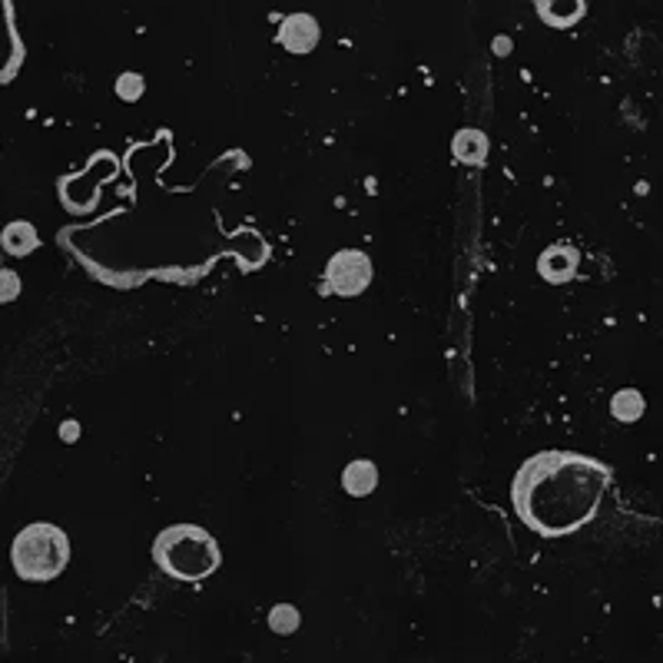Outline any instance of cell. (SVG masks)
<instances>
[{
    "label": "cell",
    "instance_id": "1",
    "mask_svg": "<svg viewBox=\"0 0 663 663\" xmlns=\"http://www.w3.org/2000/svg\"><path fill=\"white\" fill-rule=\"evenodd\" d=\"M123 166L133 180V206L113 209L93 222L64 226L57 233L80 269L110 289L130 292L150 279L193 286L220 259H235L243 273L262 269L273 249L252 226L226 229L220 199L235 169H249L243 150L209 163L196 186H166L159 173L173 166V136L130 143Z\"/></svg>",
    "mask_w": 663,
    "mask_h": 663
},
{
    "label": "cell",
    "instance_id": "2",
    "mask_svg": "<svg viewBox=\"0 0 663 663\" xmlns=\"http://www.w3.org/2000/svg\"><path fill=\"white\" fill-rule=\"evenodd\" d=\"M613 471L577 451H537L511 482L518 520L537 537H567L594 520Z\"/></svg>",
    "mask_w": 663,
    "mask_h": 663
},
{
    "label": "cell",
    "instance_id": "3",
    "mask_svg": "<svg viewBox=\"0 0 663 663\" xmlns=\"http://www.w3.org/2000/svg\"><path fill=\"white\" fill-rule=\"evenodd\" d=\"M153 560L163 574L182 584H199L220 571L222 551L199 524H169L153 541Z\"/></svg>",
    "mask_w": 663,
    "mask_h": 663
},
{
    "label": "cell",
    "instance_id": "4",
    "mask_svg": "<svg viewBox=\"0 0 663 663\" xmlns=\"http://www.w3.org/2000/svg\"><path fill=\"white\" fill-rule=\"evenodd\" d=\"M11 564L27 584H50L70 564V537L64 528L37 520L17 531L11 544Z\"/></svg>",
    "mask_w": 663,
    "mask_h": 663
},
{
    "label": "cell",
    "instance_id": "5",
    "mask_svg": "<svg viewBox=\"0 0 663 663\" xmlns=\"http://www.w3.org/2000/svg\"><path fill=\"white\" fill-rule=\"evenodd\" d=\"M119 173V159L110 153V150H100L93 153V159L80 173H70V176H60L57 180V196H60V206L73 216H87L100 206V196H104V186Z\"/></svg>",
    "mask_w": 663,
    "mask_h": 663
},
{
    "label": "cell",
    "instance_id": "6",
    "mask_svg": "<svg viewBox=\"0 0 663 663\" xmlns=\"http://www.w3.org/2000/svg\"><path fill=\"white\" fill-rule=\"evenodd\" d=\"M375 279V266L372 256L362 249H338L335 256L326 262L322 273V292L326 296H342V299H355Z\"/></svg>",
    "mask_w": 663,
    "mask_h": 663
},
{
    "label": "cell",
    "instance_id": "7",
    "mask_svg": "<svg viewBox=\"0 0 663 663\" xmlns=\"http://www.w3.org/2000/svg\"><path fill=\"white\" fill-rule=\"evenodd\" d=\"M24 40L17 30L11 0H0V87H7L24 66Z\"/></svg>",
    "mask_w": 663,
    "mask_h": 663
},
{
    "label": "cell",
    "instance_id": "8",
    "mask_svg": "<svg viewBox=\"0 0 663 663\" xmlns=\"http://www.w3.org/2000/svg\"><path fill=\"white\" fill-rule=\"evenodd\" d=\"M275 40H279V47L286 53H292V57H305V53H312L315 47H319L322 27H319V20H315L312 13H305V11L289 13V17L279 20Z\"/></svg>",
    "mask_w": 663,
    "mask_h": 663
},
{
    "label": "cell",
    "instance_id": "9",
    "mask_svg": "<svg viewBox=\"0 0 663 663\" xmlns=\"http://www.w3.org/2000/svg\"><path fill=\"white\" fill-rule=\"evenodd\" d=\"M577 266H581V252L567 243H558V246H547L541 256H537V273L544 282L551 286H564L577 275Z\"/></svg>",
    "mask_w": 663,
    "mask_h": 663
},
{
    "label": "cell",
    "instance_id": "10",
    "mask_svg": "<svg viewBox=\"0 0 663 663\" xmlns=\"http://www.w3.org/2000/svg\"><path fill=\"white\" fill-rule=\"evenodd\" d=\"M534 11L551 30H571L587 17V0H534Z\"/></svg>",
    "mask_w": 663,
    "mask_h": 663
},
{
    "label": "cell",
    "instance_id": "11",
    "mask_svg": "<svg viewBox=\"0 0 663 663\" xmlns=\"http://www.w3.org/2000/svg\"><path fill=\"white\" fill-rule=\"evenodd\" d=\"M0 249L13 256V259H27L30 252L40 249V233L34 222L27 220H11L4 229H0Z\"/></svg>",
    "mask_w": 663,
    "mask_h": 663
},
{
    "label": "cell",
    "instance_id": "12",
    "mask_svg": "<svg viewBox=\"0 0 663 663\" xmlns=\"http://www.w3.org/2000/svg\"><path fill=\"white\" fill-rule=\"evenodd\" d=\"M488 150H491V143H488V136L482 130L465 127V130H458L451 136V157L461 166H484L488 163Z\"/></svg>",
    "mask_w": 663,
    "mask_h": 663
},
{
    "label": "cell",
    "instance_id": "13",
    "mask_svg": "<svg viewBox=\"0 0 663 663\" xmlns=\"http://www.w3.org/2000/svg\"><path fill=\"white\" fill-rule=\"evenodd\" d=\"M342 488L351 497H368L378 488V465L368 458H355L342 471Z\"/></svg>",
    "mask_w": 663,
    "mask_h": 663
},
{
    "label": "cell",
    "instance_id": "14",
    "mask_svg": "<svg viewBox=\"0 0 663 663\" xmlns=\"http://www.w3.org/2000/svg\"><path fill=\"white\" fill-rule=\"evenodd\" d=\"M644 412H647V402H644V395L637 389H621L611 398V418L621 421V425H637Z\"/></svg>",
    "mask_w": 663,
    "mask_h": 663
},
{
    "label": "cell",
    "instance_id": "15",
    "mask_svg": "<svg viewBox=\"0 0 663 663\" xmlns=\"http://www.w3.org/2000/svg\"><path fill=\"white\" fill-rule=\"evenodd\" d=\"M302 624V613L296 604H275L273 611H269V617H266V627L273 630L275 637H292L296 630H299Z\"/></svg>",
    "mask_w": 663,
    "mask_h": 663
},
{
    "label": "cell",
    "instance_id": "16",
    "mask_svg": "<svg viewBox=\"0 0 663 663\" xmlns=\"http://www.w3.org/2000/svg\"><path fill=\"white\" fill-rule=\"evenodd\" d=\"M143 93H146L143 73H133V70H127V73H119V77H117V96L123 100V104H136Z\"/></svg>",
    "mask_w": 663,
    "mask_h": 663
},
{
    "label": "cell",
    "instance_id": "17",
    "mask_svg": "<svg viewBox=\"0 0 663 663\" xmlns=\"http://www.w3.org/2000/svg\"><path fill=\"white\" fill-rule=\"evenodd\" d=\"M17 296H20V275L0 266V302H13Z\"/></svg>",
    "mask_w": 663,
    "mask_h": 663
},
{
    "label": "cell",
    "instance_id": "18",
    "mask_svg": "<svg viewBox=\"0 0 663 663\" xmlns=\"http://www.w3.org/2000/svg\"><path fill=\"white\" fill-rule=\"evenodd\" d=\"M60 438H64L66 444L77 442V438H80V425H77V421H64V425H60Z\"/></svg>",
    "mask_w": 663,
    "mask_h": 663
},
{
    "label": "cell",
    "instance_id": "19",
    "mask_svg": "<svg viewBox=\"0 0 663 663\" xmlns=\"http://www.w3.org/2000/svg\"><path fill=\"white\" fill-rule=\"evenodd\" d=\"M495 53H497V57H507V53H511V40H507V37H497V40H495Z\"/></svg>",
    "mask_w": 663,
    "mask_h": 663
}]
</instances>
